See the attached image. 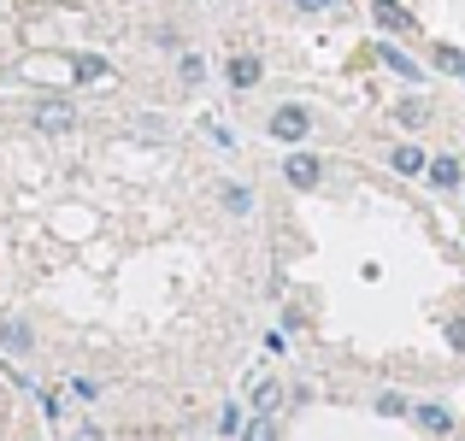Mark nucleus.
Masks as SVG:
<instances>
[{
    "label": "nucleus",
    "mask_w": 465,
    "mask_h": 441,
    "mask_svg": "<svg viewBox=\"0 0 465 441\" xmlns=\"http://www.w3.org/2000/svg\"><path fill=\"white\" fill-rule=\"evenodd\" d=\"M30 124L42 130V136H65L71 124H77V106L65 101V94H47V101H35V113H30Z\"/></svg>",
    "instance_id": "f257e3e1"
},
{
    "label": "nucleus",
    "mask_w": 465,
    "mask_h": 441,
    "mask_svg": "<svg viewBox=\"0 0 465 441\" xmlns=\"http://www.w3.org/2000/svg\"><path fill=\"white\" fill-rule=\"evenodd\" d=\"M307 130H312L307 106H277V113H272V136L277 142H307Z\"/></svg>",
    "instance_id": "f03ea898"
},
{
    "label": "nucleus",
    "mask_w": 465,
    "mask_h": 441,
    "mask_svg": "<svg viewBox=\"0 0 465 441\" xmlns=\"http://www.w3.org/2000/svg\"><path fill=\"white\" fill-rule=\"evenodd\" d=\"M283 177L295 182V189H318V177H324V165H318L312 153H289V165H283Z\"/></svg>",
    "instance_id": "7ed1b4c3"
},
{
    "label": "nucleus",
    "mask_w": 465,
    "mask_h": 441,
    "mask_svg": "<svg viewBox=\"0 0 465 441\" xmlns=\"http://www.w3.org/2000/svg\"><path fill=\"white\" fill-rule=\"evenodd\" d=\"M389 165H395L401 177H419V171H430V159H424L419 142H407V147H395V153H389Z\"/></svg>",
    "instance_id": "20e7f679"
},
{
    "label": "nucleus",
    "mask_w": 465,
    "mask_h": 441,
    "mask_svg": "<svg viewBox=\"0 0 465 441\" xmlns=\"http://www.w3.org/2000/svg\"><path fill=\"white\" fill-rule=\"evenodd\" d=\"M377 24H383V30H412V12L401 6V0H377Z\"/></svg>",
    "instance_id": "39448f33"
},
{
    "label": "nucleus",
    "mask_w": 465,
    "mask_h": 441,
    "mask_svg": "<svg viewBox=\"0 0 465 441\" xmlns=\"http://www.w3.org/2000/svg\"><path fill=\"white\" fill-rule=\"evenodd\" d=\"M230 83H236V89H253V83H260V59L236 54V59H230Z\"/></svg>",
    "instance_id": "423d86ee"
},
{
    "label": "nucleus",
    "mask_w": 465,
    "mask_h": 441,
    "mask_svg": "<svg viewBox=\"0 0 465 441\" xmlns=\"http://www.w3.org/2000/svg\"><path fill=\"white\" fill-rule=\"evenodd\" d=\"M377 59H383V65L395 71V77H412V83H419V65H412V59L401 54V47H377Z\"/></svg>",
    "instance_id": "0eeeda50"
},
{
    "label": "nucleus",
    "mask_w": 465,
    "mask_h": 441,
    "mask_svg": "<svg viewBox=\"0 0 465 441\" xmlns=\"http://www.w3.org/2000/svg\"><path fill=\"white\" fill-rule=\"evenodd\" d=\"M253 407H260V412H277V407H283V388H277L272 377H260V383H253Z\"/></svg>",
    "instance_id": "6e6552de"
},
{
    "label": "nucleus",
    "mask_w": 465,
    "mask_h": 441,
    "mask_svg": "<svg viewBox=\"0 0 465 441\" xmlns=\"http://www.w3.org/2000/svg\"><path fill=\"white\" fill-rule=\"evenodd\" d=\"M430 182H436V189H454V182H460V159H430Z\"/></svg>",
    "instance_id": "1a4fd4ad"
},
{
    "label": "nucleus",
    "mask_w": 465,
    "mask_h": 441,
    "mask_svg": "<svg viewBox=\"0 0 465 441\" xmlns=\"http://www.w3.org/2000/svg\"><path fill=\"white\" fill-rule=\"evenodd\" d=\"M419 424H424L430 436H448V430H454V418H448L442 407H419Z\"/></svg>",
    "instance_id": "9d476101"
},
{
    "label": "nucleus",
    "mask_w": 465,
    "mask_h": 441,
    "mask_svg": "<svg viewBox=\"0 0 465 441\" xmlns=\"http://www.w3.org/2000/svg\"><path fill=\"white\" fill-rule=\"evenodd\" d=\"M242 441H277V424H272V412H260L253 424H242Z\"/></svg>",
    "instance_id": "9b49d317"
},
{
    "label": "nucleus",
    "mask_w": 465,
    "mask_h": 441,
    "mask_svg": "<svg viewBox=\"0 0 465 441\" xmlns=\"http://www.w3.org/2000/svg\"><path fill=\"white\" fill-rule=\"evenodd\" d=\"M224 206H230V212H253V194L242 189V182H230V189H224Z\"/></svg>",
    "instance_id": "f8f14e48"
},
{
    "label": "nucleus",
    "mask_w": 465,
    "mask_h": 441,
    "mask_svg": "<svg viewBox=\"0 0 465 441\" xmlns=\"http://www.w3.org/2000/svg\"><path fill=\"white\" fill-rule=\"evenodd\" d=\"M0 341H6L12 353H30V329H24V324H6V329H0Z\"/></svg>",
    "instance_id": "ddd939ff"
},
{
    "label": "nucleus",
    "mask_w": 465,
    "mask_h": 441,
    "mask_svg": "<svg viewBox=\"0 0 465 441\" xmlns=\"http://www.w3.org/2000/svg\"><path fill=\"white\" fill-rule=\"evenodd\" d=\"M424 118H430V106H424V101H407V106H401V124H424Z\"/></svg>",
    "instance_id": "4468645a"
},
{
    "label": "nucleus",
    "mask_w": 465,
    "mask_h": 441,
    "mask_svg": "<svg viewBox=\"0 0 465 441\" xmlns=\"http://www.w3.org/2000/svg\"><path fill=\"white\" fill-rule=\"evenodd\" d=\"M77 77H83V83H101L106 65H101V59H77Z\"/></svg>",
    "instance_id": "2eb2a0df"
},
{
    "label": "nucleus",
    "mask_w": 465,
    "mask_h": 441,
    "mask_svg": "<svg viewBox=\"0 0 465 441\" xmlns=\"http://www.w3.org/2000/svg\"><path fill=\"white\" fill-rule=\"evenodd\" d=\"M206 77V65H201V54H183V83H201Z\"/></svg>",
    "instance_id": "dca6fc26"
},
{
    "label": "nucleus",
    "mask_w": 465,
    "mask_h": 441,
    "mask_svg": "<svg viewBox=\"0 0 465 441\" xmlns=\"http://www.w3.org/2000/svg\"><path fill=\"white\" fill-rule=\"evenodd\" d=\"M436 65H442V71H465V59H460V47H436Z\"/></svg>",
    "instance_id": "f3484780"
},
{
    "label": "nucleus",
    "mask_w": 465,
    "mask_h": 441,
    "mask_svg": "<svg viewBox=\"0 0 465 441\" xmlns=\"http://www.w3.org/2000/svg\"><path fill=\"white\" fill-rule=\"evenodd\" d=\"M218 430L236 436V430H242V407H224V412H218Z\"/></svg>",
    "instance_id": "a211bd4d"
},
{
    "label": "nucleus",
    "mask_w": 465,
    "mask_h": 441,
    "mask_svg": "<svg viewBox=\"0 0 465 441\" xmlns=\"http://www.w3.org/2000/svg\"><path fill=\"white\" fill-rule=\"evenodd\" d=\"M301 12H330V6H341V0H295Z\"/></svg>",
    "instance_id": "6ab92c4d"
},
{
    "label": "nucleus",
    "mask_w": 465,
    "mask_h": 441,
    "mask_svg": "<svg viewBox=\"0 0 465 441\" xmlns=\"http://www.w3.org/2000/svg\"><path fill=\"white\" fill-rule=\"evenodd\" d=\"M448 341H454V348L465 353V318H460V324H454V329H448Z\"/></svg>",
    "instance_id": "aec40b11"
},
{
    "label": "nucleus",
    "mask_w": 465,
    "mask_h": 441,
    "mask_svg": "<svg viewBox=\"0 0 465 441\" xmlns=\"http://www.w3.org/2000/svg\"><path fill=\"white\" fill-rule=\"evenodd\" d=\"M77 441H101V430H77Z\"/></svg>",
    "instance_id": "412c9836"
}]
</instances>
